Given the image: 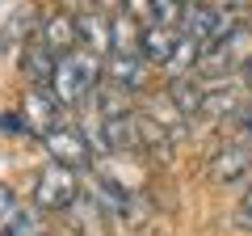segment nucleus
<instances>
[{"mask_svg": "<svg viewBox=\"0 0 252 236\" xmlns=\"http://www.w3.org/2000/svg\"><path fill=\"white\" fill-rule=\"evenodd\" d=\"M101 76H105L101 55L89 51V46H76L72 55H59V64H55V80H51V93L59 97V106H84V101L97 93Z\"/></svg>", "mask_w": 252, "mask_h": 236, "instance_id": "obj_1", "label": "nucleus"}, {"mask_svg": "<svg viewBox=\"0 0 252 236\" xmlns=\"http://www.w3.org/2000/svg\"><path fill=\"white\" fill-rule=\"evenodd\" d=\"M80 182H76V169H67V164L51 160L42 173H38V182H34V202L42 211H67L76 198H80Z\"/></svg>", "mask_w": 252, "mask_h": 236, "instance_id": "obj_2", "label": "nucleus"}, {"mask_svg": "<svg viewBox=\"0 0 252 236\" xmlns=\"http://www.w3.org/2000/svg\"><path fill=\"white\" fill-rule=\"evenodd\" d=\"M89 194L105 207V215L114 219V224H122V228H139L143 224V198H139L135 190H126V186H118L114 177L101 173L97 182L89 186Z\"/></svg>", "mask_w": 252, "mask_h": 236, "instance_id": "obj_3", "label": "nucleus"}, {"mask_svg": "<svg viewBox=\"0 0 252 236\" xmlns=\"http://www.w3.org/2000/svg\"><path fill=\"white\" fill-rule=\"evenodd\" d=\"M42 144H46V152H51V160L67 164V169H89L93 156H97V148H93L89 131L72 127V122H59L51 135H42Z\"/></svg>", "mask_w": 252, "mask_h": 236, "instance_id": "obj_4", "label": "nucleus"}, {"mask_svg": "<svg viewBox=\"0 0 252 236\" xmlns=\"http://www.w3.org/2000/svg\"><path fill=\"white\" fill-rule=\"evenodd\" d=\"M210 177L219 186H252V139H231L210 156Z\"/></svg>", "mask_w": 252, "mask_h": 236, "instance_id": "obj_5", "label": "nucleus"}, {"mask_svg": "<svg viewBox=\"0 0 252 236\" xmlns=\"http://www.w3.org/2000/svg\"><path fill=\"white\" fill-rule=\"evenodd\" d=\"M105 84L135 97L147 89V55H105Z\"/></svg>", "mask_w": 252, "mask_h": 236, "instance_id": "obj_6", "label": "nucleus"}, {"mask_svg": "<svg viewBox=\"0 0 252 236\" xmlns=\"http://www.w3.org/2000/svg\"><path fill=\"white\" fill-rule=\"evenodd\" d=\"M21 114H26V127L30 135H51L55 127H59V97H55L51 89H38V84H30L26 89V101H21Z\"/></svg>", "mask_w": 252, "mask_h": 236, "instance_id": "obj_7", "label": "nucleus"}, {"mask_svg": "<svg viewBox=\"0 0 252 236\" xmlns=\"http://www.w3.org/2000/svg\"><path fill=\"white\" fill-rule=\"evenodd\" d=\"M55 64H59V55L46 46V38H42V34H30L26 51H21V72H26V80L38 84V89H51Z\"/></svg>", "mask_w": 252, "mask_h": 236, "instance_id": "obj_8", "label": "nucleus"}, {"mask_svg": "<svg viewBox=\"0 0 252 236\" xmlns=\"http://www.w3.org/2000/svg\"><path fill=\"white\" fill-rule=\"evenodd\" d=\"M135 127H139V152L152 156L156 164H168L172 160V131L164 127V122H156L147 110H135Z\"/></svg>", "mask_w": 252, "mask_h": 236, "instance_id": "obj_9", "label": "nucleus"}, {"mask_svg": "<svg viewBox=\"0 0 252 236\" xmlns=\"http://www.w3.org/2000/svg\"><path fill=\"white\" fill-rule=\"evenodd\" d=\"M67 224H72V236H105V228L114 224V219H109L105 207H101V202L84 190L80 198L67 207Z\"/></svg>", "mask_w": 252, "mask_h": 236, "instance_id": "obj_10", "label": "nucleus"}, {"mask_svg": "<svg viewBox=\"0 0 252 236\" xmlns=\"http://www.w3.org/2000/svg\"><path fill=\"white\" fill-rule=\"evenodd\" d=\"M42 38H46V46H51L55 55H72L76 46H80V21H76V13L72 9L51 13V17L42 21Z\"/></svg>", "mask_w": 252, "mask_h": 236, "instance_id": "obj_11", "label": "nucleus"}, {"mask_svg": "<svg viewBox=\"0 0 252 236\" xmlns=\"http://www.w3.org/2000/svg\"><path fill=\"white\" fill-rule=\"evenodd\" d=\"M164 93L177 101V110L189 118V122H198L202 110H206V84L198 80V72H189V76H172Z\"/></svg>", "mask_w": 252, "mask_h": 236, "instance_id": "obj_12", "label": "nucleus"}, {"mask_svg": "<svg viewBox=\"0 0 252 236\" xmlns=\"http://www.w3.org/2000/svg\"><path fill=\"white\" fill-rule=\"evenodd\" d=\"M76 21H80V46H89V51H97V55L114 51V17H105V13H97V9H80Z\"/></svg>", "mask_w": 252, "mask_h": 236, "instance_id": "obj_13", "label": "nucleus"}, {"mask_svg": "<svg viewBox=\"0 0 252 236\" xmlns=\"http://www.w3.org/2000/svg\"><path fill=\"white\" fill-rule=\"evenodd\" d=\"M177 42H181V30H172V26H147L143 30V55H147V64H168L172 59V51H177Z\"/></svg>", "mask_w": 252, "mask_h": 236, "instance_id": "obj_14", "label": "nucleus"}, {"mask_svg": "<svg viewBox=\"0 0 252 236\" xmlns=\"http://www.w3.org/2000/svg\"><path fill=\"white\" fill-rule=\"evenodd\" d=\"M143 110L156 118V122H164V127H168L172 135H185V131H189V118L177 110V101H172L168 93H152V97L143 101Z\"/></svg>", "mask_w": 252, "mask_h": 236, "instance_id": "obj_15", "label": "nucleus"}, {"mask_svg": "<svg viewBox=\"0 0 252 236\" xmlns=\"http://www.w3.org/2000/svg\"><path fill=\"white\" fill-rule=\"evenodd\" d=\"M0 236H42V228H38V219H34L30 207H17L4 224H0Z\"/></svg>", "mask_w": 252, "mask_h": 236, "instance_id": "obj_16", "label": "nucleus"}, {"mask_svg": "<svg viewBox=\"0 0 252 236\" xmlns=\"http://www.w3.org/2000/svg\"><path fill=\"white\" fill-rule=\"evenodd\" d=\"M185 9H189V0H156V26L181 30L185 26Z\"/></svg>", "mask_w": 252, "mask_h": 236, "instance_id": "obj_17", "label": "nucleus"}, {"mask_svg": "<svg viewBox=\"0 0 252 236\" xmlns=\"http://www.w3.org/2000/svg\"><path fill=\"white\" fill-rule=\"evenodd\" d=\"M0 135H30V127H26V114L0 110Z\"/></svg>", "mask_w": 252, "mask_h": 236, "instance_id": "obj_18", "label": "nucleus"}, {"mask_svg": "<svg viewBox=\"0 0 252 236\" xmlns=\"http://www.w3.org/2000/svg\"><path fill=\"white\" fill-rule=\"evenodd\" d=\"M235 228H240V232H252V186L244 190L240 207H235Z\"/></svg>", "mask_w": 252, "mask_h": 236, "instance_id": "obj_19", "label": "nucleus"}, {"mask_svg": "<svg viewBox=\"0 0 252 236\" xmlns=\"http://www.w3.org/2000/svg\"><path fill=\"white\" fill-rule=\"evenodd\" d=\"M13 211H17V194H13V190H9V186L0 182V224H4V219H9V215H13Z\"/></svg>", "mask_w": 252, "mask_h": 236, "instance_id": "obj_20", "label": "nucleus"}, {"mask_svg": "<svg viewBox=\"0 0 252 236\" xmlns=\"http://www.w3.org/2000/svg\"><path fill=\"white\" fill-rule=\"evenodd\" d=\"M248 4H252V0H219V9H227V13H240V17L248 13Z\"/></svg>", "mask_w": 252, "mask_h": 236, "instance_id": "obj_21", "label": "nucleus"}, {"mask_svg": "<svg viewBox=\"0 0 252 236\" xmlns=\"http://www.w3.org/2000/svg\"><path fill=\"white\" fill-rule=\"evenodd\" d=\"M244 84H248V89H252V64L244 68Z\"/></svg>", "mask_w": 252, "mask_h": 236, "instance_id": "obj_22", "label": "nucleus"}, {"mask_svg": "<svg viewBox=\"0 0 252 236\" xmlns=\"http://www.w3.org/2000/svg\"><path fill=\"white\" fill-rule=\"evenodd\" d=\"M189 4H219V0H189Z\"/></svg>", "mask_w": 252, "mask_h": 236, "instance_id": "obj_23", "label": "nucleus"}, {"mask_svg": "<svg viewBox=\"0 0 252 236\" xmlns=\"http://www.w3.org/2000/svg\"><path fill=\"white\" fill-rule=\"evenodd\" d=\"M248 30H252V13H248Z\"/></svg>", "mask_w": 252, "mask_h": 236, "instance_id": "obj_24", "label": "nucleus"}]
</instances>
